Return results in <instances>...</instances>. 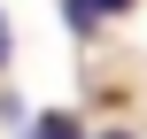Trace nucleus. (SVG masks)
Returning a JSON list of instances; mask_svg holds the SVG:
<instances>
[{
	"label": "nucleus",
	"mask_w": 147,
	"mask_h": 139,
	"mask_svg": "<svg viewBox=\"0 0 147 139\" xmlns=\"http://www.w3.org/2000/svg\"><path fill=\"white\" fill-rule=\"evenodd\" d=\"M132 0H62V15H70V31H93L101 15H124Z\"/></svg>",
	"instance_id": "obj_1"
},
{
	"label": "nucleus",
	"mask_w": 147,
	"mask_h": 139,
	"mask_svg": "<svg viewBox=\"0 0 147 139\" xmlns=\"http://www.w3.org/2000/svg\"><path fill=\"white\" fill-rule=\"evenodd\" d=\"M31 139H78V116H47V124H39Z\"/></svg>",
	"instance_id": "obj_2"
},
{
	"label": "nucleus",
	"mask_w": 147,
	"mask_h": 139,
	"mask_svg": "<svg viewBox=\"0 0 147 139\" xmlns=\"http://www.w3.org/2000/svg\"><path fill=\"white\" fill-rule=\"evenodd\" d=\"M0 62H8V15H0Z\"/></svg>",
	"instance_id": "obj_3"
},
{
	"label": "nucleus",
	"mask_w": 147,
	"mask_h": 139,
	"mask_svg": "<svg viewBox=\"0 0 147 139\" xmlns=\"http://www.w3.org/2000/svg\"><path fill=\"white\" fill-rule=\"evenodd\" d=\"M101 139H132V132H101Z\"/></svg>",
	"instance_id": "obj_4"
}]
</instances>
